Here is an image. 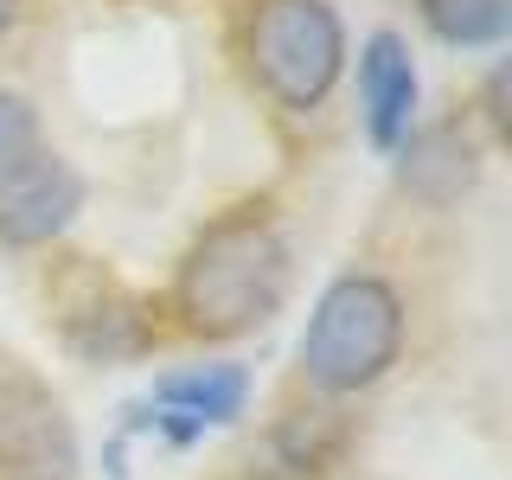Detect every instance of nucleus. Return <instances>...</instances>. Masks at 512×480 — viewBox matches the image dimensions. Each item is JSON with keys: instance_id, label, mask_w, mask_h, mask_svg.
Listing matches in <instances>:
<instances>
[{"instance_id": "obj_8", "label": "nucleus", "mask_w": 512, "mask_h": 480, "mask_svg": "<svg viewBox=\"0 0 512 480\" xmlns=\"http://www.w3.org/2000/svg\"><path fill=\"white\" fill-rule=\"evenodd\" d=\"M244 404H250V372H244V365H231V359H218V365H180V372L154 378V391H148V410L173 416V423L192 429V436L237 423Z\"/></svg>"}, {"instance_id": "obj_9", "label": "nucleus", "mask_w": 512, "mask_h": 480, "mask_svg": "<svg viewBox=\"0 0 512 480\" xmlns=\"http://www.w3.org/2000/svg\"><path fill=\"white\" fill-rule=\"evenodd\" d=\"M64 346H71L77 359H135V352L148 346L141 301L103 282L90 301H77V308L64 314Z\"/></svg>"}, {"instance_id": "obj_1", "label": "nucleus", "mask_w": 512, "mask_h": 480, "mask_svg": "<svg viewBox=\"0 0 512 480\" xmlns=\"http://www.w3.org/2000/svg\"><path fill=\"white\" fill-rule=\"evenodd\" d=\"M295 288V250L263 205H237L186 244L173 269V314L192 340H244L282 314Z\"/></svg>"}, {"instance_id": "obj_2", "label": "nucleus", "mask_w": 512, "mask_h": 480, "mask_svg": "<svg viewBox=\"0 0 512 480\" xmlns=\"http://www.w3.org/2000/svg\"><path fill=\"white\" fill-rule=\"evenodd\" d=\"M404 333H410V308L397 295L391 276L378 269H346L320 288L308 333H301L295 359H301V384L320 397H359L404 359Z\"/></svg>"}, {"instance_id": "obj_5", "label": "nucleus", "mask_w": 512, "mask_h": 480, "mask_svg": "<svg viewBox=\"0 0 512 480\" xmlns=\"http://www.w3.org/2000/svg\"><path fill=\"white\" fill-rule=\"evenodd\" d=\"M84 199H90L84 173H77L58 148L39 141L32 154L0 167V244L7 250L58 244V237L77 224V212H84Z\"/></svg>"}, {"instance_id": "obj_4", "label": "nucleus", "mask_w": 512, "mask_h": 480, "mask_svg": "<svg viewBox=\"0 0 512 480\" xmlns=\"http://www.w3.org/2000/svg\"><path fill=\"white\" fill-rule=\"evenodd\" d=\"M84 442L64 397L32 365L0 359V480H77Z\"/></svg>"}, {"instance_id": "obj_11", "label": "nucleus", "mask_w": 512, "mask_h": 480, "mask_svg": "<svg viewBox=\"0 0 512 480\" xmlns=\"http://www.w3.org/2000/svg\"><path fill=\"white\" fill-rule=\"evenodd\" d=\"M39 148V109L20 90H0V167Z\"/></svg>"}, {"instance_id": "obj_3", "label": "nucleus", "mask_w": 512, "mask_h": 480, "mask_svg": "<svg viewBox=\"0 0 512 480\" xmlns=\"http://www.w3.org/2000/svg\"><path fill=\"white\" fill-rule=\"evenodd\" d=\"M250 84L282 116H314L346 77V20L333 0H250L244 20Z\"/></svg>"}, {"instance_id": "obj_6", "label": "nucleus", "mask_w": 512, "mask_h": 480, "mask_svg": "<svg viewBox=\"0 0 512 480\" xmlns=\"http://www.w3.org/2000/svg\"><path fill=\"white\" fill-rule=\"evenodd\" d=\"M416 58L404 45V32H372L359 45V109H365V135L378 154H397L404 135L416 128Z\"/></svg>"}, {"instance_id": "obj_10", "label": "nucleus", "mask_w": 512, "mask_h": 480, "mask_svg": "<svg viewBox=\"0 0 512 480\" xmlns=\"http://www.w3.org/2000/svg\"><path fill=\"white\" fill-rule=\"evenodd\" d=\"M416 13L448 52H487L512 26V0H416Z\"/></svg>"}, {"instance_id": "obj_12", "label": "nucleus", "mask_w": 512, "mask_h": 480, "mask_svg": "<svg viewBox=\"0 0 512 480\" xmlns=\"http://www.w3.org/2000/svg\"><path fill=\"white\" fill-rule=\"evenodd\" d=\"M20 7H26V0H0V39H7V32L20 26Z\"/></svg>"}, {"instance_id": "obj_7", "label": "nucleus", "mask_w": 512, "mask_h": 480, "mask_svg": "<svg viewBox=\"0 0 512 480\" xmlns=\"http://www.w3.org/2000/svg\"><path fill=\"white\" fill-rule=\"evenodd\" d=\"M474 180H480V148L455 122L410 128L404 148H397V186H404L416 205H429V212H442L461 192H474Z\"/></svg>"}]
</instances>
